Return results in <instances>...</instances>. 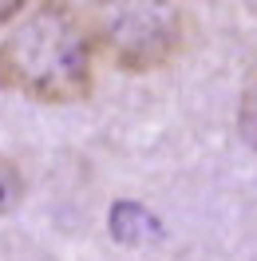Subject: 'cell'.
I'll return each mask as SVG.
<instances>
[{"label":"cell","instance_id":"6da1fadb","mask_svg":"<svg viewBox=\"0 0 257 261\" xmlns=\"http://www.w3.org/2000/svg\"><path fill=\"white\" fill-rule=\"evenodd\" d=\"M95 44L67 0H44L0 40V87L36 103H80L91 95Z\"/></svg>","mask_w":257,"mask_h":261},{"label":"cell","instance_id":"7a4b0ae2","mask_svg":"<svg viewBox=\"0 0 257 261\" xmlns=\"http://www.w3.org/2000/svg\"><path fill=\"white\" fill-rule=\"evenodd\" d=\"M87 36L123 71H159L182 51L186 20L174 0H91Z\"/></svg>","mask_w":257,"mask_h":261},{"label":"cell","instance_id":"3957f363","mask_svg":"<svg viewBox=\"0 0 257 261\" xmlns=\"http://www.w3.org/2000/svg\"><path fill=\"white\" fill-rule=\"evenodd\" d=\"M155 229V218L143 210V206H135V202H119L111 210V233L119 238V242H127V245H139Z\"/></svg>","mask_w":257,"mask_h":261},{"label":"cell","instance_id":"277c9868","mask_svg":"<svg viewBox=\"0 0 257 261\" xmlns=\"http://www.w3.org/2000/svg\"><path fill=\"white\" fill-rule=\"evenodd\" d=\"M24 190H28V178H24L20 163L8 159V154H0V218L12 214L24 202Z\"/></svg>","mask_w":257,"mask_h":261},{"label":"cell","instance_id":"5b68a950","mask_svg":"<svg viewBox=\"0 0 257 261\" xmlns=\"http://www.w3.org/2000/svg\"><path fill=\"white\" fill-rule=\"evenodd\" d=\"M238 130L241 139L257 150V80L245 87V95H241V107H238Z\"/></svg>","mask_w":257,"mask_h":261},{"label":"cell","instance_id":"8992f818","mask_svg":"<svg viewBox=\"0 0 257 261\" xmlns=\"http://www.w3.org/2000/svg\"><path fill=\"white\" fill-rule=\"evenodd\" d=\"M24 4H28V0H0V24H8V20L24 8Z\"/></svg>","mask_w":257,"mask_h":261}]
</instances>
